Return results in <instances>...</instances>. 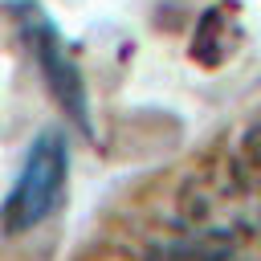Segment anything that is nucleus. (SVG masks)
Listing matches in <instances>:
<instances>
[{
    "label": "nucleus",
    "mask_w": 261,
    "mask_h": 261,
    "mask_svg": "<svg viewBox=\"0 0 261 261\" xmlns=\"http://www.w3.org/2000/svg\"><path fill=\"white\" fill-rule=\"evenodd\" d=\"M65 179H69L65 139L57 130H45L29 147L24 167H20L16 184L8 188V196L0 204V232L16 237V232H29V228L45 224L65 200Z\"/></svg>",
    "instance_id": "nucleus-1"
},
{
    "label": "nucleus",
    "mask_w": 261,
    "mask_h": 261,
    "mask_svg": "<svg viewBox=\"0 0 261 261\" xmlns=\"http://www.w3.org/2000/svg\"><path fill=\"white\" fill-rule=\"evenodd\" d=\"M16 24H20V37L29 45V53L37 57V65L45 69V82L53 86V94L61 98V106H69V114L86 126V94H82V77L73 69V61L65 57V45L53 29V20L33 8V4H16Z\"/></svg>",
    "instance_id": "nucleus-2"
}]
</instances>
